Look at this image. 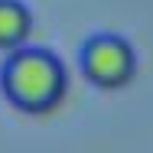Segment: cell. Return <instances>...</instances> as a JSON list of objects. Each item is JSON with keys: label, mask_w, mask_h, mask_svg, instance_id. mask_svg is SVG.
Listing matches in <instances>:
<instances>
[{"label": "cell", "mask_w": 153, "mask_h": 153, "mask_svg": "<svg viewBox=\"0 0 153 153\" xmlns=\"http://www.w3.org/2000/svg\"><path fill=\"white\" fill-rule=\"evenodd\" d=\"M78 62H82L85 78L104 91H117L124 85H130V78L137 75V52L117 33H98L91 39H85Z\"/></svg>", "instance_id": "obj_2"}, {"label": "cell", "mask_w": 153, "mask_h": 153, "mask_svg": "<svg viewBox=\"0 0 153 153\" xmlns=\"http://www.w3.org/2000/svg\"><path fill=\"white\" fill-rule=\"evenodd\" d=\"M33 33V13L20 0H0V52H16Z\"/></svg>", "instance_id": "obj_3"}, {"label": "cell", "mask_w": 153, "mask_h": 153, "mask_svg": "<svg viewBox=\"0 0 153 153\" xmlns=\"http://www.w3.org/2000/svg\"><path fill=\"white\" fill-rule=\"evenodd\" d=\"M0 88L7 101L23 114H49L65 98L68 75H65V65L49 49L23 46L7 56L0 68Z\"/></svg>", "instance_id": "obj_1"}]
</instances>
